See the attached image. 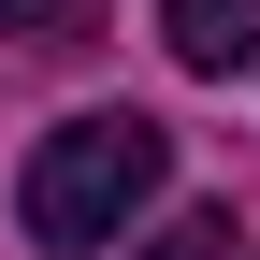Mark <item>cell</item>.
<instances>
[{"label":"cell","mask_w":260,"mask_h":260,"mask_svg":"<svg viewBox=\"0 0 260 260\" xmlns=\"http://www.w3.org/2000/svg\"><path fill=\"white\" fill-rule=\"evenodd\" d=\"M159 174H174V145H159V116H73V130H44L29 145V188H15V217H29V246H116V217H145L159 203Z\"/></svg>","instance_id":"6da1fadb"},{"label":"cell","mask_w":260,"mask_h":260,"mask_svg":"<svg viewBox=\"0 0 260 260\" xmlns=\"http://www.w3.org/2000/svg\"><path fill=\"white\" fill-rule=\"evenodd\" d=\"M159 44H174L188 73H217V87H232L246 58H260V0H159Z\"/></svg>","instance_id":"7a4b0ae2"},{"label":"cell","mask_w":260,"mask_h":260,"mask_svg":"<svg viewBox=\"0 0 260 260\" xmlns=\"http://www.w3.org/2000/svg\"><path fill=\"white\" fill-rule=\"evenodd\" d=\"M159 260H232V217H188V232L159 246Z\"/></svg>","instance_id":"3957f363"},{"label":"cell","mask_w":260,"mask_h":260,"mask_svg":"<svg viewBox=\"0 0 260 260\" xmlns=\"http://www.w3.org/2000/svg\"><path fill=\"white\" fill-rule=\"evenodd\" d=\"M29 29H58V0H0V44H29Z\"/></svg>","instance_id":"277c9868"}]
</instances>
